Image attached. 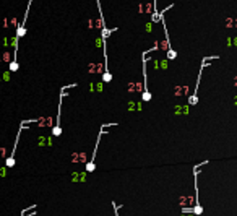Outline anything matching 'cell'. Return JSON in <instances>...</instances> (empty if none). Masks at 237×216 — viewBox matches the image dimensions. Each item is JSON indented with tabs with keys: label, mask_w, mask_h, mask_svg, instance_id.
<instances>
[{
	"label": "cell",
	"mask_w": 237,
	"mask_h": 216,
	"mask_svg": "<svg viewBox=\"0 0 237 216\" xmlns=\"http://www.w3.org/2000/svg\"><path fill=\"white\" fill-rule=\"evenodd\" d=\"M31 5H33V0H28V5H26V10H25V16H23L21 23L18 25V28H16V36H15V44H13V60H11V63H10V70H11V72H16V70H18V60H16L18 42H20V39L26 34V21H28V15H29V10H31Z\"/></svg>",
	"instance_id": "obj_1"
},
{
	"label": "cell",
	"mask_w": 237,
	"mask_h": 216,
	"mask_svg": "<svg viewBox=\"0 0 237 216\" xmlns=\"http://www.w3.org/2000/svg\"><path fill=\"white\" fill-rule=\"evenodd\" d=\"M73 86H77V83L68 85V86H65V88H62V90H60L59 109H57V120H55V127L52 129V135H54V136H59L60 133H62V127H60V115H62V101H63V98H65V91H67V90H70V88H73Z\"/></svg>",
	"instance_id": "obj_2"
},
{
	"label": "cell",
	"mask_w": 237,
	"mask_h": 216,
	"mask_svg": "<svg viewBox=\"0 0 237 216\" xmlns=\"http://www.w3.org/2000/svg\"><path fill=\"white\" fill-rule=\"evenodd\" d=\"M146 62H148V57H146V54H143V68H141V72H143V93H141V101H145V102L151 101V93L148 91V73H146Z\"/></svg>",
	"instance_id": "obj_3"
},
{
	"label": "cell",
	"mask_w": 237,
	"mask_h": 216,
	"mask_svg": "<svg viewBox=\"0 0 237 216\" xmlns=\"http://www.w3.org/2000/svg\"><path fill=\"white\" fill-rule=\"evenodd\" d=\"M106 133V130L101 127V130H99V135H98V140H96V148H94V151H93V156H91V159H89V163L86 164V172H93L94 169H96V166H94V159H96V153H98V148H99V141H101V136Z\"/></svg>",
	"instance_id": "obj_4"
},
{
	"label": "cell",
	"mask_w": 237,
	"mask_h": 216,
	"mask_svg": "<svg viewBox=\"0 0 237 216\" xmlns=\"http://www.w3.org/2000/svg\"><path fill=\"white\" fill-rule=\"evenodd\" d=\"M23 129H25V122H21V125H20L18 135H16V138H15V146H13V150H11V154L5 159V167H13L15 166V151H16V145H18V140H20V135H21V132H23Z\"/></svg>",
	"instance_id": "obj_5"
},
{
	"label": "cell",
	"mask_w": 237,
	"mask_h": 216,
	"mask_svg": "<svg viewBox=\"0 0 237 216\" xmlns=\"http://www.w3.org/2000/svg\"><path fill=\"white\" fill-rule=\"evenodd\" d=\"M112 206H114V213H115V216H118V206L115 205V202H112Z\"/></svg>",
	"instance_id": "obj_6"
}]
</instances>
